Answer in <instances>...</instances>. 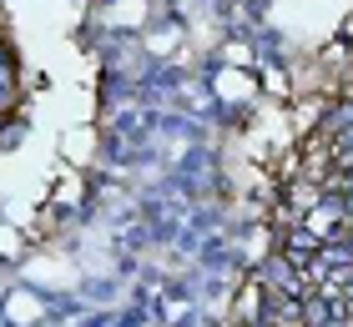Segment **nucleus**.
<instances>
[{"instance_id": "nucleus-1", "label": "nucleus", "mask_w": 353, "mask_h": 327, "mask_svg": "<svg viewBox=\"0 0 353 327\" xmlns=\"http://www.w3.org/2000/svg\"><path fill=\"white\" fill-rule=\"evenodd\" d=\"M343 317H348V307H343V297L333 287L323 292V297L303 302V327H343Z\"/></svg>"}, {"instance_id": "nucleus-2", "label": "nucleus", "mask_w": 353, "mask_h": 327, "mask_svg": "<svg viewBox=\"0 0 353 327\" xmlns=\"http://www.w3.org/2000/svg\"><path fill=\"white\" fill-rule=\"evenodd\" d=\"M268 322H272V327H303V302H298V297H288V292H278V297H272Z\"/></svg>"}, {"instance_id": "nucleus-3", "label": "nucleus", "mask_w": 353, "mask_h": 327, "mask_svg": "<svg viewBox=\"0 0 353 327\" xmlns=\"http://www.w3.org/2000/svg\"><path fill=\"white\" fill-rule=\"evenodd\" d=\"M272 282H278V292H288V297H303V272H293L288 262H272Z\"/></svg>"}]
</instances>
